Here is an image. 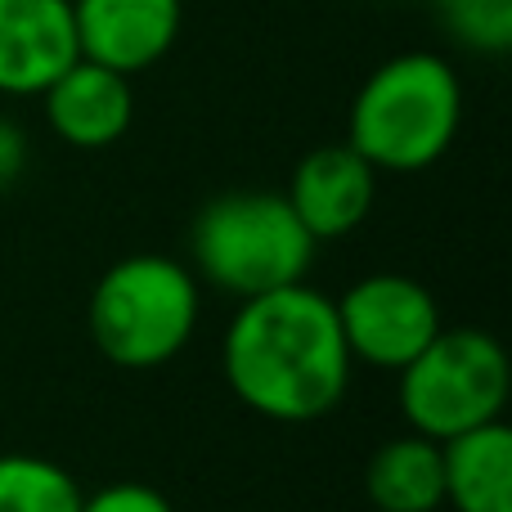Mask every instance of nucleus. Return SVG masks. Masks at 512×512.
<instances>
[{"label": "nucleus", "instance_id": "nucleus-1", "mask_svg": "<svg viewBox=\"0 0 512 512\" xmlns=\"http://www.w3.org/2000/svg\"><path fill=\"white\" fill-rule=\"evenodd\" d=\"M351 369L333 297L306 279L239 301L221 337V373L234 400L265 423L306 427L337 414Z\"/></svg>", "mask_w": 512, "mask_h": 512}, {"label": "nucleus", "instance_id": "nucleus-2", "mask_svg": "<svg viewBox=\"0 0 512 512\" xmlns=\"http://www.w3.org/2000/svg\"><path fill=\"white\" fill-rule=\"evenodd\" d=\"M463 81L436 50H400L360 81L346 108V144L387 176H418L454 149Z\"/></svg>", "mask_w": 512, "mask_h": 512}, {"label": "nucleus", "instance_id": "nucleus-3", "mask_svg": "<svg viewBox=\"0 0 512 512\" xmlns=\"http://www.w3.org/2000/svg\"><path fill=\"white\" fill-rule=\"evenodd\" d=\"M203 283L180 256L135 252L95 279L86 301V328L108 364L149 373L171 364L198 333Z\"/></svg>", "mask_w": 512, "mask_h": 512}, {"label": "nucleus", "instance_id": "nucleus-4", "mask_svg": "<svg viewBox=\"0 0 512 512\" xmlns=\"http://www.w3.org/2000/svg\"><path fill=\"white\" fill-rule=\"evenodd\" d=\"M319 243L306 234L288 198L274 189H230L198 207L189 225V270L198 283L234 301L301 283Z\"/></svg>", "mask_w": 512, "mask_h": 512}, {"label": "nucleus", "instance_id": "nucleus-5", "mask_svg": "<svg viewBox=\"0 0 512 512\" xmlns=\"http://www.w3.org/2000/svg\"><path fill=\"white\" fill-rule=\"evenodd\" d=\"M396 378L405 427L436 445L499 423L512 396L508 351L486 328H441Z\"/></svg>", "mask_w": 512, "mask_h": 512}, {"label": "nucleus", "instance_id": "nucleus-6", "mask_svg": "<svg viewBox=\"0 0 512 512\" xmlns=\"http://www.w3.org/2000/svg\"><path fill=\"white\" fill-rule=\"evenodd\" d=\"M333 306L351 360L382 373H400L445 328L432 288L400 270L364 274L333 297Z\"/></svg>", "mask_w": 512, "mask_h": 512}, {"label": "nucleus", "instance_id": "nucleus-7", "mask_svg": "<svg viewBox=\"0 0 512 512\" xmlns=\"http://www.w3.org/2000/svg\"><path fill=\"white\" fill-rule=\"evenodd\" d=\"M72 23L81 59L140 77L176 50L185 0H72Z\"/></svg>", "mask_w": 512, "mask_h": 512}, {"label": "nucleus", "instance_id": "nucleus-8", "mask_svg": "<svg viewBox=\"0 0 512 512\" xmlns=\"http://www.w3.org/2000/svg\"><path fill=\"white\" fill-rule=\"evenodd\" d=\"M283 198L297 212V221L306 225L310 239L337 243L369 221L373 203H378V171L346 140L319 144L292 167Z\"/></svg>", "mask_w": 512, "mask_h": 512}, {"label": "nucleus", "instance_id": "nucleus-9", "mask_svg": "<svg viewBox=\"0 0 512 512\" xmlns=\"http://www.w3.org/2000/svg\"><path fill=\"white\" fill-rule=\"evenodd\" d=\"M81 59L72 0H0V95L41 99Z\"/></svg>", "mask_w": 512, "mask_h": 512}, {"label": "nucleus", "instance_id": "nucleus-10", "mask_svg": "<svg viewBox=\"0 0 512 512\" xmlns=\"http://www.w3.org/2000/svg\"><path fill=\"white\" fill-rule=\"evenodd\" d=\"M45 122H50L54 140H63L68 149L95 153L113 149L117 140H126L135 122V90L131 77L113 68H99L90 59H77L72 68H63L50 86L41 90Z\"/></svg>", "mask_w": 512, "mask_h": 512}, {"label": "nucleus", "instance_id": "nucleus-11", "mask_svg": "<svg viewBox=\"0 0 512 512\" xmlns=\"http://www.w3.org/2000/svg\"><path fill=\"white\" fill-rule=\"evenodd\" d=\"M445 508L454 512H512V427H472L441 445Z\"/></svg>", "mask_w": 512, "mask_h": 512}, {"label": "nucleus", "instance_id": "nucleus-12", "mask_svg": "<svg viewBox=\"0 0 512 512\" xmlns=\"http://www.w3.org/2000/svg\"><path fill=\"white\" fill-rule=\"evenodd\" d=\"M364 495L378 512H441V445L418 432H400L391 441H382L364 463Z\"/></svg>", "mask_w": 512, "mask_h": 512}, {"label": "nucleus", "instance_id": "nucleus-13", "mask_svg": "<svg viewBox=\"0 0 512 512\" xmlns=\"http://www.w3.org/2000/svg\"><path fill=\"white\" fill-rule=\"evenodd\" d=\"M81 481L45 454H0V512H81Z\"/></svg>", "mask_w": 512, "mask_h": 512}, {"label": "nucleus", "instance_id": "nucleus-14", "mask_svg": "<svg viewBox=\"0 0 512 512\" xmlns=\"http://www.w3.org/2000/svg\"><path fill=\"white\" fill-rule=\"evenodd\" d=\"M432 9L463 50L490 59L512 50V0H432Z\"/></svg>", "mask_w": 512, "mask_h": 512}, {"label": "nucleus", "instance_id": "nucleus-15", "mask_svg": "<svg viewBox=\"0 0 512 512\" xmlns=\"http://www.w3.org/2000/svg\"><path fill=\"white\" fill-rule=\"evenodd\" d=\"M81 512H176V508L149 481H113V486L90 490L81 499Z\"/></svg>", "mask_w": 512, "mask_h": 512}, {"label": "nucleus", "instance_id": "nucleus-16", "mask_svg": "<svg viewBox=\"0 0 512 512\" xmlns=\"http://www.w3.org/2000/svg\"><path fill=\"white\" fill-rule=\"evenodd\" d=\"M27 167V135L18 122L0 117V189H9Z\"/></svg>", "mask_w": 512, "mask_h": 512}]
</instances>
